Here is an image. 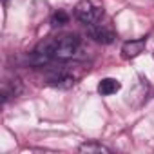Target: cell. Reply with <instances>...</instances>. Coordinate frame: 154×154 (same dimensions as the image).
Returning a JSON list of instances; mask_svg holds the SVG:
<instances>
[{"instance_id": "obj_2", "label": "cell", "mask_w": 154, "mask_h": 154, "mask_svg": "<svg viewBox=\"0 0 154 154\" xmlns=\"http://www.w3.org/2000/svg\"><path fill=\"white\" fill-rule=\"evenodd\" d=\"M102 15H103V11L100 8H96L91 0H82V2L74 8V17L85 26H91V24L98 22Z\"/></svg>"}, {"instance_id": "obj_5", "label": "cell", "mask_w": 154, "mask_h": 154, "mask_svg": "<svg viewBox=\"0 0 154 154\" xmlns=\"http://www.w3.org/2000/svg\"><path fill=\"white\" fill-rule=\"evenodd\" d=\"M147 45V38H138V40H129L122 45V53L125 58H136L138 54L143 53Z\"/></svg>"}, {"instance_id": "obj_4", "label": "cell", "mask_w": 154, "mask_h": 154, "mask_svg": "<svg viewBox=\"0 0 154 154\" xmlns=\"http://www.w3.org/2000/svg\"><path fill=\"white\" fill-rule=\"evenodd\" d=\"M76 78L72 74H69L67 69H60V71H53L47 74V84L54 85V87H71L74 85Z\"/></svg>"}, {"instance_id": "obj_9", "label": "cell", "mask_w": 154, "mask_h": 154, "mask_svg": "<svg viewBox=\"0 0 154 154\" xmlns=\"http://www.w3.org/2000/svg\"><path fill=\"white\" fill-rule=\"evenodd\" d=\"M69 22V15L63 11V9H58L54 15H53V18H51V24L54 26V27H62V26H65Z\"/></svg>"}, {"instance_id": "obj_8", "label": "cell", "mask_w": 154, "mask_h": 154, "mask_svg": "<svg viewBox=\"0 0 154 154\" xmlns=\"http://www.w3.org/2000/svg\"><path fill=\"white\" fill-rule=\"evenodd\" d=\"M78 150H80V152H87V154H93V152L111 154V152H112L109 147H105V145H102V143H98V141H85V143H82V145L78 147Z\"/></svg>"}, {"instance_id": "obj_7", "label": "cell", "mask_w": 154, "mask_h": 154, "mask_svg": "<svg viewBox=\"0 0 154 154\" xmlns=\"http://www.w3.org/2000/svg\"><path fill=\"white\" fill-rule=\"evenodd\" d=\"M120 87H122V84H120L118 80H114V78H103V80L98 84V93H100L102 96H111V94L118 93Z\"/></svg>"}, {"instance_id": "obj_6", "label": "cell", "mask_w": 154, "mask_h": 154, "mask_svg": "<svg viewBox=\"0 0 154 154\" xmlns=\"http://www.w3.org/2000/svg\"><path fill=\"white\" fill-rule=\"evenodd\" d=\"M22 93H24L22 82H20L18 78H11V80H8V82L4 84V87H2V100H4V103H6L9 98H17V96H20Z\"/></svg>"}, {"instance_id": "obj_1", "label": "cell", "mask_w": 154, "mask_h": 154, "mask_svg": "<svg viewBox=\"0 0 154 154\" xmlns=\"http://www.w3.org/2000/svg\"><path fill=\"white\" fill-rule=\"evenodd\" d=\"M80 49V36L78 35H63L56 38H47L38 44L36 51L47 58L56 60H69Z\"/></svg>"}, {"instance_id": "obj_3", "label": "cell", "mask_w": 154, "mask_h": 154, "mask_svg": "<svg viewBox=\"0 0 154 154\" xmlns=\"http://www.w3.org/2000/svg\"><path fill=\"white\" fill-rule=\"evenodd\" d=\"M87 35L98 44H111L116 38V33L111 27H107L105 24H98V22L87 26Z\"/></svg>"}]
</instances>
